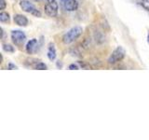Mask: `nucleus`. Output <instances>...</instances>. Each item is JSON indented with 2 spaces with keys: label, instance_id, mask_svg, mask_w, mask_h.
Instances as JSON below:
<instances>
[{
  "label": "nucleus",
  "instance_id": "nucleus-1",
  "mask_svg": "<svg viewBox=\"0 0 149 140\" xmlns=\"http://www.w3.org/2000/svg\"><path fill=\"white\" fill-rule=\"evenodd\" d=\"M83 33V28L81 26H74L69 29L67 32H65L63 36V42L64 44H71L78 39Z\"/></svg>",
  "mask_w": 149,
  "mask_h": 140
},
{
  "label": "nucleus",
  "instance_id": "nucleus-2",
  "mask_svg": "<svg viewBox=\"0 0 149 140\" xmlns=\"http://www.w3.org/2000/svg\"><path fill=\"white\" fill-rule=\"evenodd\" d=\"M125 55H126V51L122 47H120V46L116 47V48L112 51L111 55L109 56L108 63L110 64H115L116 63H119L125 58Z\"/></svg>",
  "mask_w": 149,
  "mask_h": 140
},
{
  "label": "nucleus",
  "instance_id": "nucleus-3",
  "mask_svg": "<svg viewBox=\"0 0 149 140\" xmlns=\"http://www.w3.org/2000/svg\"><path fill=\"white\" fill-rule=\"evenodd\" d=\"M20 7L23 11L30 13L36 17L41 16V12L36 8V7L34 4L31 3L30 1H28V0H22V1H20Z\"/></svg>",
  "mask_w": 149,
  "mask_h": 140
},
{
  "label": "nucleus",
  "instance_id": "nucleus-4",
  "mask_svg": "<svg viewBox=\"0 0 149 140\" xmlns=\"http://www.w3.org/2000/svg\"><path fill=\"white\" fill-rule=\"evenodd\" d=\"M10 37L13 43H15L16 45H22L26 40V35L24 34V32L21 30H13L10 34Z\"/></svg>",
  "mask_w": 149,
  "mask_h": 140
},
{
  "label": "nucleus",
  "instance_id": "nucleus-5",
  "mask_svg": "<svg viewBox=\"0 0 149 140\" xmlns=\"http://www.w3.org/2000/svg\"><path fill=\"white\" fill-rule=\"evenodd\" d=\"M58 9H59V7H58V4L56 3V1L48 2L44 7L45 13L49 17H51V18L56 17L58 15Z\"/></svg>",
  "mask_w": 149,
  "mask_h": 140
},
{
  "label": "nucleus",
  "instance_id": "nucleus-6",
  "mask_svg": "<svg viewBox=\"0 0 149 140\" xmlns=\"http://www.w3.org/2000/svg\"><path fill=\"white\" fill-rule=\"evenodd\" d=\"M38 49V41L36 38H32L27 42V44L25 46V50L29 54L35 53L36 51Z\"/></svg>",
  "mask_w": 149,
  "mask_h": 140
},
{
  "label": "nucleus",
  "instance_id": "nucleus-7",
  "mask_svg": "<svg viewBox=\"0 0 149 140\" xmlns=\"http://www.w3.org/2000/svg\"><path fill=\"white\" fill-rule=\"evenodd\" d=\"M13 21L17 25L22 26V27L27 26L28 22H28V19L26 18V16L22 15V14H15V15L13 16Z\"/></svg>",
  "mask_w": 149,
  "mask_h": 140
},
{
  "label": "nucleus",
  "instance_id": "nucleus-8",
  "mask_svg": "<svg viewBox=\"0 0 149 140\" xmlns=\"http://www.w3.org/2000/svg\"><path fill=\"white\" fill-rule=\"evenodd\" d=\"M63 8L66 11H74L78 8V2L77 0H65L63 1Z\"/></svg>",
  "mask_w": 149,
  "mask_h": 140
},
{
  "label": "nucleus",
  "instance_id": "nucleus-9",
  "mask_svg": "<svg viewBox=\"0 0 149 140\" xmlns=\"http://www.w3.org/2000/svg\"><path fill=\"white\" fill-rule=\"evenodd\" d=\"M47 55H48V58L50 61H54L56 59V49H55V46L53 43H50L49 45V48H48V52H47Z\"/></svg>",
  "mask_w": 149,
  "mask_h": 140
},
{
  "label": "nucleus",
  "instance_id": "nucleus-10",
  "mask_svg": "<svg viewBox=\"0 0 149 140\" xmlns=\"http://www.w3.org/2000/svg\"><path fill=\"white\" fill-rule=\"evenodd\" d=\"M10 20V17H9V14L8 12L2 11L0 13V22H8Z\"/></svg>",
  "mask_w": 149,
  "mask_h": 140
},
{
  "label": "nucleus",
  "instance_id": "nucleus-11",
  "mask_svg": "<svg viewBox=\"0 0 149 140\" xmlns=\"http://www.w3.org/2000/svg\"><path fill=\"white\" fill-rule=\"evenodd\" d=\"M3 50L7 52H14L15 50H14V47L12 45H9V44H4L3 45Z\"/></svg>",
  "mask_w": 149,
  "mask_h": 140
},
{
  "label": "nucleus",
  "instance_id": "nucleus-12",
  "mask_svg": "<svg viewBox=\"0 0 149 140\" xmlns=\"http://www.w3.org/2000/svg\"><path fill=\"white\" fill-rule=\"evenodd\" d=\"M35 68L39 69V70H45V69H47V65L44 63L38 62V63H36V64L35 65Z\"/></svg>",
  "mask_w": 149,
  "mask_h": 140
},
{
  "label": "nucleus",
  "instance_id": "nucleus-13",
  "mask_svg": "<svg viewBox=\"0 0 149 140\" xmlns=\"http://www.w3.org/2000/svg\"><path fill=\"white\" fill-rule=\"evenodd\" d=\"M0 3H1V6H0V9H1V10H3V9H5V8H6V7H7L6 0H1V1H0Z\"/></svg>",
  "mask_w": 149,
  "mask_h": 140
},
{
  "label": "nucleus",
  "instance_id": "nucleus-14",
  "mask_svg": "<svg viewBox=\"0 0 149 140\" xmlns=\"http://www.w3.org/2000/svg\"><path fill=\"white\" fill-rule=\"evenodd\" d=\"M69 69H70V70H77V69H79V66H78L77 64H70V65H69Z\"/></svg>",
  "mask_w": 149,
  "mask_h": 140
},
{
  "label": "nucleus",
  "instance_id": "nucleus-15",
  "mask_svg": "<svg viewBox=\"0 0 149 140\" xmlns=\"http://www.w3.org/2000/svg\"><path fill=\"white\" fill-rule=\"evenodd\" d=\"M18 67L16 66L15 64H13L12 63H9L8 64V69H9V70H13V69H17Z\"/></svg>",
  "mask_w": 149,
  "mask_h": 140
},
{
  "label": "nucleus",
  "instance_id": "nucleus-16",
  "mask_svg": "<svg viewBox=\"0 0 149 140\" xmlns=\"http://www.w3.org/2000/svg\"><path fill=\"white\" fill-rule=\"evenodd\" d=\"M147 42H148V44H149V33H148V35H147Z\"/></svg>",
  "mask_w": 149,
  "mask_h": 140
},
{
  "label": "nucleus",
  "instance_id": "nucleus-17",
  "mask_svg": "<svg viewBox=\"0 0 149 140\" xmlns=\"http://www.w3.org/2000/svg\"><path fill=\"white\" fill-rule=\"evenodd\" d=\"M48 2H53V1H56V0H47Z\"/></svg>",
  "mask_w": 149,
  "mask_h": 140
},
{
  "label": "nucleus",
  "instance_id": "nucleus-18",
  "mask_svg": "<svg viewBox=\"0 0 149 140\" xmlns=\"http://www.w3.org/2000/svg\"><path fill=\"white\" fill-rule=\"evenodd\" d=\"M36 1H42V0H36Z\"/></svg>",
  "mask_w": 149,
  "mask_h": 140
}]
</instances>
